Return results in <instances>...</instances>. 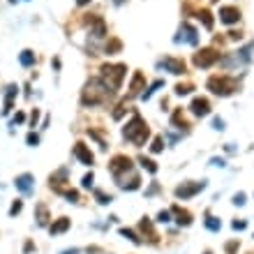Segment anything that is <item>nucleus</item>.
<instances>
[{
    "instance_id": "obj_1",
    "label": "nucleus",
    "mask_w": 254,
    "mask_h": 254,
    "mask_svg": "<svg viewBox=\"0 0 254 254\" xmlns=\"http://www.w3.org/2000/svg\"><path fill=\"white\" fill-rule=\"evenodd\" d=\"M109 97H113V90L106 88L104 81H102V79H90V81L84 85L81 104L84 106H99V104H106Z\"/></svg>"
},
{
    "instance_id": "obj_2",
    "label": "nucleus",
    "mask_w": 254,
    "mask_h": 254,
    "mask_svg": "<svg viewBox=\"0 0 254 254\" xmlns=\"http://www.w3.org/2000/svg\"><path fill=\"white\" fill-rule=\"evenodd\" d=\"M123 136H125L127 141H132L134 146H143V143L148 141L150 129H148V125H146V120H143L139 113H134L132 120H129L125 125V129H123Z\"/></svg>"
},
{
    "instance_id": "obj_3",
    "label": "nucleus",
    "mask_w": 254,
    "mask_h": 254,
    "mask_svg": "<svg viewBox=\"0 0 254 254\" xmlns=\"http://www.w3.org/2000/svg\"><path fill=\"white\" fill-rule=\"evenodd\" d=\"M208 90L217 97H229L231 92L238 90V81L229 74H219V77H211L208 79Z\"/></svg>"
},
{
    "instance_id": "obj_4",
    "label": "nucleus",
    "mask_w": 254,
    "mask_h": 254,
    "mask_svg": "<svg viewBox=\"0 0 254 254\" xmlns=\"http://www.w3.org/2000/svg\"><path fill=\"white\" fill-rule=\"evenodd\" d=\"M102 81H104V85L109 88V90H118L120 85H123V79H125V74H127V67L125 65H104L102 67Z\"/></svg>"
},
{
    "instance_id": "obj_5",
    "label": "nucleus",
    "mask_w": 254,
    "mask_h": 254,
    "mask_svg": "<svg viewBox=\"0 0 254 254\" xmlns=\"http://www.w3.org/2000/svg\"><path fill=\"white\" fill-rule=\"evenodd\" d=\"M109 171H111V176L118 180V185H123L127 180V176H132L134 173V164L127 155H116L109 164Z\"/></svg>"
},
{
    "instance_id": "obj_6",
    "label": "nucleus",
    "mask_w": 254,
    "mask_h": 254,
    "mask_svg": "<svg viewBox=\"0 0 254 254\" xmlns=\"http://www.w3.org/2000/svg\"><path fill=\"white\" fill-rule=\"evenodd\" d=\"M252 49H254V44H247L245 49H240V51H233L231 56L222 58L219 63L224 65L226 70H233V67H240V65L250 63V58H252Z\"/></svg>"
},
{
    "instance_id": "obj_7",
    "label": "nucleus",
    "mask_w": 254,
    "mask_h": 254,
    "mask_svg": "<svg viewBox=\"0 0 254 254\" xmlns=\"http://www.w3.org/2000/svg\"><path fill=\"white\" fill-rule=\"evenodd\" d=\"M222 58H219V53L215 49H201L194 56V65L197 67H201V70H208V67H212L215 63H219Z\"/></svg>"
},
{
    "instance_id": "obj_8",
    "label": "nucleus",
    "mask_w": 254,
    "mask_h": 254,
    "mask_svg": "<svg viewBox=\"0 0 254 254\" xmlns=\"http://www.w3.org/2000/svg\"><path fill=\"white\" fill-rule=\"evenodd\" d=\"M206 190V180H201V183H183L176 187V197L178 199H192L194 194H199V192Z\"/></svg>"
},
{
    "instance_id": "obj_9",
    "label": "nucleus",
    "mask_w": 254,
    "mask_h": 254,
    "mask_svg": "<svg viewBox=\"0 0 254 254\" xmlns=\"http://www.w3.org/2000/svg\"><path fill=\"white\" fill-rule=\"evenodd\" d=\"M187 42V44H192V46H197L199 44V33H197V28L194 26H190L187 21H183V26H180V33H178V37H176V42Z\"/></svg>"
},
{
    "instance_id": "obj_10",
    "label": "nucleus",
    "mask_w": 254,
    "mask_h": 254,
    "mask_svg": "<svg viewBox=\"0 0 254 254\" xmlns=\"http://www.w3.org/2000/svg\"><path fill=\"white\" fill-rule=\"evenodd\" d=\"M219 21L226 23V26H233V23L240 21V9L238 7H231V5H224L219 7Z\"/></svg>"
},
{
    "instance_id": "obj_11",
    "label": "nucleus",
    "mask_w": 254,
    "mask_h": 254,
    "mask_svg": "<svg viewBox=\"0 0 254 254\" xmlns=\"http://www.w3.org/2000/svg\"><path fill=\"white\" fill-rule=\"evenodd\" d=\"M157 67H162V70L171 72V74H185V63L183 60H178V58H164V60H160L157 63Z\"/></svg>"
},
{
    "instance_id": "obj_12",
    "label": "nucleus",
    "mask_w": 254,
    "mask_h": 254,
    "mask_svg": "<svg viewBox=\"0 0 254 254\" xmlns=\"http://www.w3.org/2000/svg\"><path fill=\"white\" fill-rule=\"evenodd\" d=\"M190 111L197 116V118H204V116H208L211 113V102L206 97H194L190 104Z\"/></svg>"
},
{
    "instance_id": "obj_13",
    "label": "nucleus",
    "mask_w": 254,
    "mask_h": 254,
    "mask_svg": "<svg viewBox=\"0 0 254 254\" xmlns=\"http://www.w3.org/2000/svg\"><path fill=\"white\" fill-rule=\"evenodd\" d=\"M74 157H77L81 164H85V167H90V164L95 162V155L85 148V143H77V146H74Z\"/></svg>"
},
{
    "instance_id": "obj_14",
    "label": "nucleus",
    "mask_w": 254,
    "mask_h": 254,
    "mask_svg": "<svg viewBox=\"0 0 254 254\" xmlns=\"http://www.w3.org/2000/svg\"><path fill=\"white\" fill-rule=\"evenodd\" d=\"M33 180H35V178L30 176V173H21V176L14 180V185L21 194H33Z\"/></svg>"
},
{
    "instance_id": "obj_15",
    "label": "nucleus",
    "mask_w": 254,
    "mask_h": 254,
    "mask_svg": "<svg viewBox=\"0 0 254 254\" xmlns=\"http://www.w3.org/2000/svg\"><path fill=\"white\" fill-rule=\"evenodd\" d=\"M143 85H146L143 74H141V72H134V74H132V81H129V97H136L141 90H146Z\"/></svg>"
},
{
    "instance_id": "obj_16",
    "label": "nucleus",
    "mask_w": 254,
    "mask_h": 254,
    "mask_svg": "<svg viewBox=\"0 0 254 254\" xmlns=\"http://www.w3.org/2000/svg\"><path fill=\"white\" fill-rule=\"evenodd\" d=\"M72 226V222L67 217H60V219H56L53 224L49 226V231H51V236H58V233H65L67 229Z\"/></svg>"
},
{
    "instance_id": "obj_17",
    "label": "nucleus",
    "mask_w": 254,
    "mask_h": 254,
    "mask_svg": "<svg viewBox=\"0 0 254 254\" xmlns=\"http://www.w3.org/2000/svg\"><path fill=\"white\" fill-rule=\"evenodd\" d=\"M171 212H173V215H176V222L180 226H190L192 224V215L187 211H183V208H178V206H173V208H171Z\"/></svg>"
},
{
    "instance_id": "obj_18",
    "label": "nucleus",
    "mask_w": 254,
    "mask_h": 254,
    "mask_svg": "<svg viewBox=\"0 0 254 254\" xmlns=\"http://www.w3.org/2000/svg\"><path fill=\"white\" fill-rule=\"evenodd\" d=\"M139 226H141L143 236H148V240H153V243H155V240H157V233H155V229H153V222H150L148 217H143Z\"/></svg>"
},
{
    "instance_id": "obj_19",
    "label": "nucleus",
    "mask_w": 254,
    "mask_h": 254,
    "mask_svg": "<svg viewBox=\"0 0 254 254\" xmlns=\"http://www.w3.org/2000/svg\"><path fill=\"white\" fill-rule=\"evenodd\" d=\"M14 97H16V85H7V95H5V109H2V113L12 111V102H14Z\"/></svg>"
},
{
    "instance_id": "obj_20",
    "label": "nucleus",
    "mask_w": 254,
    "mask_h": 254,
    "mask_svg": "<svg viewBox=\"0 0 254 254\" xmlns=\"http://www.w3.org/2000/svg\"><path fill=\"white\" fill-rule=\"evenodd\" d=\"M19 60H21L23 67H30V65H35V53H33L30 49H26V51H21V56H19Z\"/></svg>"
},
{
    "instance_id": "obj_21",
    "label": "nucleus",
    "mask_w": 254,
    "mask_h": 254,
    "mask_svg": "<svg viewBox=\"0 0 254 254\" xmlns=\"http://www.w3.org/2000/svg\"><path fill=\"white\" fill-rule=\"evenodd\" d=\"M46 222H49V212H46V206L40 204V206H37V224H40V226H46Z\"/></svg>"
},
{
    "instance_id": "obj_22",
    "label": "nucleus",
    "mask_w": 254,
    "mask_h": 254,
    "mask_svg": "<svg viewBox=\"0 0 254 254\" xmlns=\"http://www.w3.org/2000/svg\"><path fill=\"white\" fill-rule=\"evenodd\" d=\"M199 21L204 23V26H206L208 30L212 28V14L208 12V9H201V12H199Z\"/></svg>"
},
{
    "instance_id": "obj_23",
    "label": "nucleus",
    "mask_w": 254,
    "mask_h": 254,
    "mask_svg": "<svg viewBox=\"0 0 254 254\" xmlns=\"http://www.w3.org/2000/svg\"><path fill=\"white\" fill-rule=\"evenodd\" d=\"M139 164H141L148 173H157V164L153 162V160H148V157H139Z\"/></svg>"
},
{
    "instance_id": "obj_24",
    "label": "nucleus",
    "mask_w": 254,
    "mask_h": 254,
    "mask_svg": "<svg viewBox=\"0 0 254 254\" xmlns=\"http://www.w3.org/2000/svg\"><path fill=\"white\" fill-rule=\"evenodd\" d=\"M171 123L173 125H178L180 129L185 132V127H187V123H185V118H183V111H173V116H171Z\"/></svg>"
},
{
    "instance_id": "obj_25",
    "label": "nucleus",
    "mask_w": 254,
    "mask_h": 254,
    "mask_svg": "<svg viewBox=\"0 0 254 254\" xmlns=\"http://www.w3.org/2000/svg\"><path fill=\"white\" fill-rule=\"evenodd\" d=\"M120 236H125L127 240H132L134 245H141V238H139V236H136L132 229H120Z\"/></svg>"
},
{
    "instance_id": "obj_26",
    "label": "nucleus",
    "mask_w": 254,
    "mask_h": 254,
    "mask_svg": "<svg viewBox=\"0 0 254 254\" xmlns=\"http://www.w3.org/2000/svg\"><path fill=\"white\" fill-rule=\"evenodd\" d=\"M95 199H97V204H102V206H106V204H111L113 201L111 194H106V192H102V190H95Z\"/></svg>"
},
{
    "instance_id": "obj_27",
    "label": "nucleus",
    "mask_w": 254,
    "mask_h": 254,
    "mask_svg": "<svg viewBox=\"0 0 254 254\" xmlns=\"http://www.w3.org/2000/svg\"><path fill=\"white\" fill-rule=\"evenodd\" d=\"M206 226H208L211 231H219V229H222V222H219L217 217H212V215H208V217H206Z\"/></svg>"
},
{
    "instance_id": "obj_28",
    "label": "nucleus",
    "mask_w": 254,
    "mask_h": 254,
    "mask_svg": "<svg viewBox=\"0 0 254 254\" xmlns=\"http://www.w3.org/2000/svg\"><path fill=\"white\" fill-rule=\"evenodd\" d=\"M58 194H63V197L70 199V201H79V192L77 190H65V187H60V190H58Z\"/></svg>"
},
{
    "instance_id": "obj_29",
    "label": "nucleus",
    "mask_w": 254,
    "mask_h": 254,
    "mask_svg": "<svg viewBox=\"0 0 254 254\" xmlns=\"http://www.w3.org/2000/svg\"><path fill=\"white\" fill-rule=\"evenodd\" d=\"M120 46H123V44H120L118 40H111V42H106V53H109V56H111V53H118Z\"/></svg>"
},
{
    "instance_id": "obj_30",
    "label": "nucleus",
    "mask_w": 254,
    "mask_h": 254,
    "mask_svg": "<svg viewBox=\"0 0 254 254\" xmlns=\"http://www.w3.org/2000/svg\"><path fill=\"white\" fill-rule=\"evenodd\" d=\"M162 85H164V81H155V84L150 85L148 90H146V92H141V95H143V99H150V97H153V92H155L157 88H162Z\"/></svg>"
},
{
    "instance_id": "obj_31",
    "label": "nucleus",
    "mask_w": 254,
    "mask_h": 254,
    "mask_svg": "<svg viewBox=\"0 0 254 254\" xmlns=\"http://www.w3.org/2000/svg\"><path fill=\"white\" fill-rule=\"evenodd\" d=\"M192 92V84H178L176 85V95H190Z\"/></svg>"
},
{
    "instance_id": "obj_32",
    "label": "nucleus",
    "mask_w": 254,
    "mask_h": 254,
    "mask_svg": "<svg viewBox=\"0 0 254 254\" xmlns=\"http://www.w3.org/2000/svg\"><path fill=\"white\" fill-rule=\"evenodd\" d=\"M162 148H164V139L157 136L155 141H153V146H150V150H153V153H162Z\"/></svg>"
},
{
    "instance_id": "obj_33",
    "label": "nucleus",
    "mask_w": 254,
    "mask_h": 254,
    "mask_svg": "<svg viewBox=\"0 0 254 254\" xmlns=\"http://www.w3.org/2000/svg\"><path fill=\"white\" fill-rule=\"evenodd\" d=\"M92 183H95V176H92V173H85V176H84V180H81V185H84L85 190H90V187H92Z\"/></svg>"
},
{
    "instance_id": "obj_34",
    "label": "nucleus",
    "mask_w": 254,
    "mask_h": 254,
    "mask_svg": "<svg viewBox=\"0 0 254 254\" xmlns=\"http://www.w3.org/2000/svg\"><path fill=\"white\" fill-rule=\"evenodd\" d=\"M157 222H162V224L171 222V211H160V215H157Z\"/></svg>"
},
{
    "instance_id": "obj_35",
    "label": "nucleus",
    "mask_w": 254,
    "mask_h": 254,
    "mask_svg": "<svg viewBox=\"0 0 254 254\" xmlns=\"http://www.w3.org/2000/svg\"><path fill=\"white\" fill-rule=\"evenodd\" d=\"M231 226H233V231H245V229H247V222H245V219H236Z\"/></svg>"
},
{
    "instance_id": "obj_36",
    "label": "nucleus",
    "mask_w": 254,
    "mask_h": 254,
    "mask_svg": "<svg viewBox=\"0 0 254 254\" xmlns=\"http://www.w3.org/2000/svg\"><path fill=\"white\" fill-rule=\"evenodd\" d=\"M21 208H23L21 201H14V204H12V208H9V215H12V217H14V215H19V212H21Z\"/></svg>"
},
{
    "instance_id": "obj_37",
    "label": "nucleus",
    "mask_w": 254,
    "mask_h": 254,
    "mask_svg": "<svg viewBox=\"0 0 254 254\" xmlns=\"http://www.w3.org/2000/svg\"><path fill=\"white\" fill-rule=\"evenodd\" d=\"M26 141H28V146H37V143H40V136H37L35 132H30V134L26 136Z\"/></svg>"
},
{
    "instance_id": "obj_38",
    "label": "nucleus",
    "mask_w": 254,
    "mask_h": 254,
    "mask_svg": "<svg viewBox=\"0 0 254 254\" xmlns=\"http://www.w3.org/2000/svg\"><path fill=\"white\" fill-rule=\"evenodd\" d=\"M212 129L222 132V129H224V120H222V118H212Z\"/></svg>"
},
{
    "instance_id": "obj_39",
    "label": "nucleus",
    "mask_w": 254,
    "mask_h": 254,
    "mask_svg": "<svg viewBox=\"0 0 254 254\" xmlns=\"http://www.w3.org/2000/svg\"><path fill=\"white\" fill-rule=\"evenodd\" d=\"M233 206H245V194H243V192H238V194L233 197Z\"/></svg>"
},
{
    "instance_id": "obj_40",
    "label": "nucleus",
    "mask_w": 254,
    "mask_h": 254,
    "mask_svg": "<svg viewBox=\"0 0 254 254\" xmlns=\"http://www.w3.org/2000/svg\"><path fill=\"white\" fill-rule=\"evenodd\" d=\"M37 120H40V111L35 109V111H33V116H30V125L35 127V125H37Z\"/></svg>"
},
{
    "instance_id": "obj_41",
    "label": "nucleus",
    "mask_w": 254,
    "mask_h": 254,
    "mask_svg": "<svg viewBox=\"0 0 254 254\" xmlns=\"http://www.w3.org/2000/svg\"><path fill=\"white\" fill-rule=\"evenodd\" d=\"M236 250H238V243H236V240H233V243H229V245H226V252H229V254H233V252H236Z\"/></svg>"
},
{
    "instance_id": "obj_42",
    "label": "nucleus",
    "mask_w": 254,
    "mask_h": 254,
    "mask_svg": "<svg viewBox=\"0 0 254 254\" xmlns=\"http://www.w3.org/2000/svg\"><path fill=\"white\" fill-rule=\"evenodd\" d=\"M211 164H212V167H224V160H219V157H212Z\"/></svg>"
},
{
    "instance_id": "obj_43",
    "label": "nucleus",
    "mask_w": 254,
    "mask_h": 254,
    "mask_svg": "<svg viewBox=\"0 0 254 254\" xmlns=\"http://www.w3.org/2000/svg\"><path fill=\"white\" fill-rule=\"evenodd\" d=\"M23 120H26V116H23V113H16L12 123H14V125H16V123H23Z\"/></svg>"
},
{
    "instance_id": "obj_44",
    "label": "nucleus",
    "mask_w": 254,
    "mask_h": 254,
    "mask_svg": "<svg viewBox=\"0 0 254 254\" xmlns=\"http://www.w3.org/2000/svg\"><path fill=\"white\" fill-rule=\"evenodd\" d=\"M88 2H90V0H77V5H79V7H84V5H88Z\"/></svg>"
},
{
    "instance_id": "obj_45",
    "label": "nucleus",
    "mask_w": 254,
    "mask_h": 254,
    "mask_svg": "<svg viewBox=\"0 0 254 254\" xmlns=\"http://www.w3.org/2000/svg\"><path fill=\"white\" fill-rule=\"evenodd\" d=\"M63 254H79V250H65Z\"/></svg>"
},
{
    "instance_id": "obj_46",
    "label": "nucleus",
    "mask_w": 254,
    "mask_h": 254,
    "mask_svg": "<svg viewBox=\"0 0 254 254\" xmlns=\"http://www.w3.org/2000/svg\"><path fill=\"white\" fill-rule=\"evenodd\" d=\"M113 2H116V5H123V2H125V0H113Z\"/></svg>"
},
{
    "instance_id": "obj_47",
    "label": "nucleus",
    "mask_w": 254,
    "mask_h": 254,
    "mask_svg": "<svg viewBox=\"0 0 254 254\" xmlns=\"http://www.w3.org/2000/svg\"><path fill=\"white\" fill-rule=\"evenodd\" d=\"M9 2H16V0H9Z\"/></svg>"
},
{
    "instance_id": "obj_48",
    "label": "nucleus",
    "mask_w": 254,
    "mask_h": 254,
    "mask_svg": "<svg viewBox=\"0 0 254 254\" xmlns=\"http://www.w3.org/2000/svg\"><path fill=\"white\" fill-rule=\"evenodd\" d=\"M204 254H211V252H204Z\"/></svg>"
}]
</instances>
